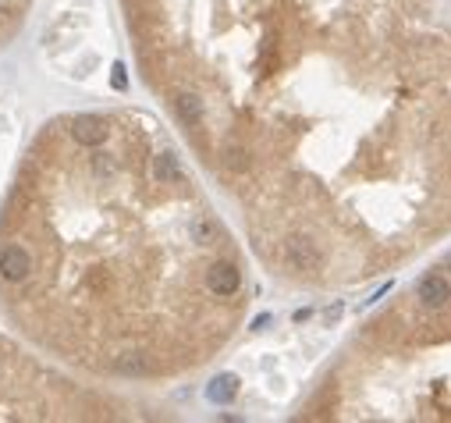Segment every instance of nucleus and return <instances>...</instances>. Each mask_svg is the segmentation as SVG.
Wrapping results in <instances>:
<instances>
[{"mask_svg": "<svg viewBox=\"0 0 451 423\" xmlns=\"http://www.w3.org/2000/svg\"><path fill=\"white\" fill-rule=\"evenodd\" d=\"M64 132L72 153L54 150L15 210L29 267L11 288L121 377L210 363L253 303L239 235L146 128L79 114Z\"/></svg>", "mask_w": 451, "mask_h": 423, "instance_id": "1", "label": "nucleus"}, {"mask_svg": "<svg viewBox=\"0 0 451 423\" xmlns=\"http://www.w3.org/2000/svg\"><path fill=\"white\" fill-rule=\"evenodd\" d=\"M295 419L451 423V246L345 338Z\"/></svg>", "mask_w": 451, "mask_h": 423, "instance_id": "2", "label": "nucleus"}]
</instances>
